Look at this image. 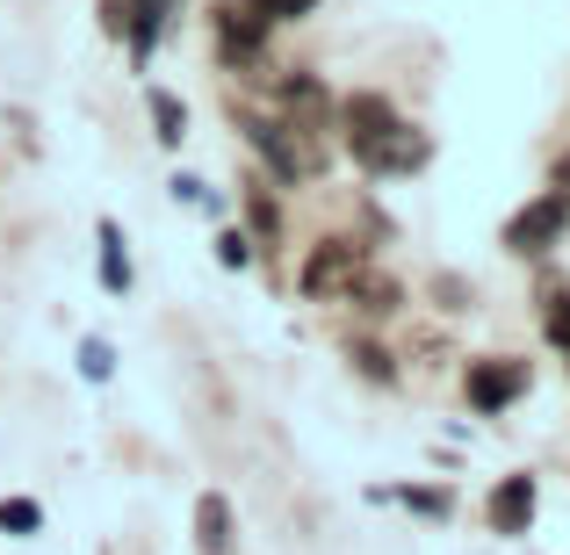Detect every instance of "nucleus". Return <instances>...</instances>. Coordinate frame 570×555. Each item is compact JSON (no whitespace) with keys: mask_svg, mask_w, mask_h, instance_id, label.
<instances>
[{"mask_svg":"<svg viewBox=\"0 0 570 555\" xmlns=\"http://www.w3.org/2000/svg\"><path fill=\"white\" fill-rule=\"evenodd\" d=\"M570 231V195H534L528 209H513V224H505V252H520V260H534V252H549L557 238Z\"/></svg>","mask_w":570,"mask_h":555,"instance_id":"obj_1","label":"nucleus"},{"mask_svg":"<svg viewBox=\"0 0 570 555\" xmlns=\"http://www.w3.org/2000/svg\"><path fill=\"white\" fill-rule=\"evenodd\" d=\"M354 275H362V246H354V238H325V246H311L296 289H304L311 304H325V296H347Z\"/></svg>","mask_w":570,"mask_h":555,"instance_id":"obj_2","label":"nucleus"},{"mask_svg":"<svg viewBox=\"0 0 570 555\" xmlns=\"http://www.w3.org/2000/svg\"><path fill=\"white\" fill-rule=\"evenodd\" d=\"M462 397H470V412L499 418L505 404L528 397V361H470V375H462Z\"/></svg>","mask_w":570,"mask_h":555,"instance_id":"obj_3","label":"nucleus"},{"mask_svg":"<svg viewBox=\"0 0 570 555\" xmlns=\"http://www.w3.org/2000/svg\"><path fill=\"white\" fill-rule=\"evenodd\" d=\"M534 505H542V490H534L528 469H520V476H499V490H491V505H484L491 534H499V542H520V534L534 527Z\"/></svg>","mask_w":570,"mask_h":555,"instance_id":"obj_4","label":"nucleus"},{"mask_svg":"<svg viewBox=\"0 0 570 555\" xmlns=\"http://www.w3.org/2000/svg\"><path fill=\"white\" fill-rule=\"evenodd\" d=\"M238 130H246V145L267 159V167H275V181L296 188V181L311 174V152H296V138H289L282 123H267V116H238Z\"/></svg>","mask_w":570,"mask_h":555,"instance_id":"obj_5","label":"nucleus"},{"mask_svg":"<svg viewBox=\"0 0 570 555\" xmlns=\"http://www.w3.org/2000/svg\"><path fill=\"white\" fill-rule=\"evenodd\" d=\"M354 159H362L368 174H419L433 159V138H426V130H412V123H397V130H383L368 152H354Z\"/></svg>","mask_w":570,"mask_h":555,"instance_id":"obj_6","label":"nucleus"},{"mask_svg":"<svg viewBox=\"0 0 570 555\" xmlns=\"http://www.w3.org/2000/svg\"><path fill=\"white\" fill-rule=\"evenodd\" d=\"M267 14L253 8V0H232V8L217 14V43H224V58H232V66H253V58H261V43H267Z\"/></svg>","mask_w":570,"mask_h":555,"instance_id":"obj_7","label":"nucleus"},{"mask_svg":"<svg viewBox=\"0 0 570 555\" xmlns=\"http://www.w3.org/2000/svg\"><path fill=\"white\" fill-rule=\"evenodd\" d=\"M340 123H347V145H354V152H368V145H376L383 130H397L404 116L390 109V95H347V101H340Z\"/></svg>","mask_w":570,"mask_h":555,"instance_id":"obj_8","label":"nucleus"},{"mask_svg":"<svg viewBox=\"0 0 570 555\" xmlns=\"http://www.w3.org/2000/svg\"><path fill=\"white\" fill-rule=\"evenodd\" d=\"M195 555H232V498L224 490L195 498Z\"/></svg>","mask_w":570,"mask_h":555,"instance_id":"obj_9","label":"nucleus"},{"mask_svg":"<svg viewBox=\"0 0 570 555\" xmlns=\"http://www.w3.org/2000/svg\"><path fill=\"white\" fill-rule=\"evenodd\" d=\"M95 246H101V289H109V296H130V252H124V224H109V217H101Z\"/></svg>","mask_w":570,"mask_h":555,"instance_id":"obj_10","label":"nucleus"},{"mask_svg":"<svg viewBox=\"0 0 570 555\" xmlns=\"http://www.w3.org/2000/svg\"><path fill=\"white\" fill-rule=\"evenodd\" d=\"M145 109H153V138H159V145H181V138H188V109H181V95L153 87V95H145Z\"/></svg>","mask_w":570,"mask_h":555,"instance_id":"obj_11","label":"nucleus"},{"mask_svg":"<svg viewBox=\"0 0 570 555\" xmlns=\"http://www.w3.org/2000/svg\"><path fill=\"white\" fill-rule=\"evenodd\" d=\"M347 296H362V310H368V318H390V310L404 304V289H397L390 275H354V289H347Z\"/></svg>","mask_w":570,"mask_h":555,"instance_id":"obj_12","label":"nucleus"},{"mask_svg":"<svg viewBox=\"0 0 570 555\" xmlns=\"http://www.w3.org/2000/svg\"><path fill=\"white\" fill-rule=\"evenodd\" d=\"M282 109H296V116H318V109H325V87L311 80V72H296V80H282Z\"/></svg>","mask_w":570,"mask_h":555,"instance_id":"obj_13","label":"nucleus"},{"mask_svg":"<svg viewBox=\"0 0 570 555\" xmlns=\"http://www.w3.org/2000/svg\"><path fill=\"white\" fill-rule=\"evenodd\" d=\"M397 505H412L419 519H448V513H455V498H448V490H426V484H404Z\"/></svg>","mask_w":570,"mask_h":555,"instance_id":"obj_14","label":"nucleus"},{"mask_svg":"<svg viewBox=\"0 0 570 555\" xmlns=\"http://www.w3.org/2000/svg\"><path fill=\"white\" fill-rule=\"evenodd\" d=\"M37 527H43L37 498H0V534H37Z\"/></svg>","mask_w":570,"mask_h":555,"instance_id":"obj_15","label":"nucleus"},{"mask_svg":"<svg viewBox=\"0 0 570 555\" xmlns=\"http://www.w3.org/2000/svg\"><path fill=\"white\" fill-rule=\"evenodd\" d=\"M80 375H87V383H109V375H116V347H109V339H80Z\"/></svg>","mask_w":570,"mask_h":555,"instance_id":"obj_16","label":"nucleus"},{"mask_svg":"<svg viewBox=\"0 0 570 555\" xmlns=\"http://www.w3.org/2000/svg\"><path fill=\"white\" fill-rule=\"evenodd\" d=\"M542 333L557 339V347L570 354V296H549V310H542Z\"/></svg>","mask_w":570,"mask_h":555,"instance_id":"obj_17","label":"nucleus"},{"mask_svg":"<svg viewBox=\"0 0 570 555\" xmlns=\"http://www.w3.org/2000/svg\"><path fill=\"white\" fill-rule=\"evenodd\" d=\"M217 260L224 267H253V238L246 231H217Z\"/></svg>","mask_w":570,"mask_h":555,"instance_id":"obj_18","label":"nucleus"},{"mask_svg":"<svg viewBox=\"0 0 570 555\" xmlns=\"http://www.w3.org/2000/svg\"><path fill=\"white\" fill-rule=\"evenodd\" d=\"M253 8H261L267 22H304V14L318 8V0H253Z\"/></svg>","mask_w":570,"mask_h":555,"instance_id":"obj_19","label":"nucleus"},{"mask_svg":"<svg viewBox=\"0 0 570 555\" xmlns=\"http://www.w3.org/2000/svg\"><path fill=\"white\" fill-rule=\"evenodd\" d=\"M354 368H362L368 383H390V375H397V368H390V354H383V347H354Z\"/></svg>","mask_w":570,"mask_h":555,"instance_id":"obj_20","label":"nucleus"},{"mask_svg":"<svg viewBox=\"0 0 570 555\" xmlns=\"http://www.w3.org/2000/svg\"><path fill=\"white\" fill-rule=\"evenodd\" d=\"M253 224H261V231L275 238V224H282V217H275V202H267V195H253Z\"/></svg>","mask_w":570,"mask_h":555,"instance_id":"obj_21","label":"nucleus"},{"mask_svg":"<svg viewBox=\"0 0 570 555\" xmlns=\"http://www.w3.org/2000/svg\"><path fill=\"white\" fill-rule=\"evenodd\" d=\"M174 195H181V202H209V188L195 181V174H181V181H174Z\"/></svg>","mask_w":570,"mask_h":555,"instance_id":"obj_22","label":"nucleus"},{"mask_svg":"<svg viewBox=\"0 0 570 555\" xmlns=\"http://www.w3.org/2000/svg\"><path fill=\"white\" fill-rule=\"evenodd\" d=\"M557 195H570V159H557Z\"/></svg>","mask_w":570,"mask_h":555,"instance_id":"obj_23","label":"nucleus"}]
</instances>
